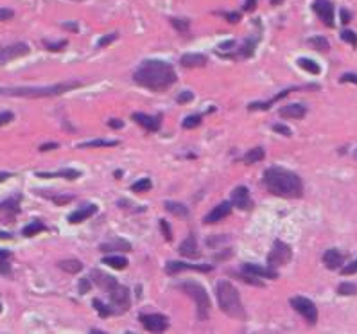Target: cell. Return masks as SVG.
<instances>
[{
	"instance_id": "1",
	"label": "cell",
	"mask_w": 357,
	"mask_h": 334,
	"mask_svg": "<svg viewBox=\"0 0 357 334\" xmlns=\"http://www.w3.org/2000/svg\"><path fill=\"white\" fill-rule=\"evenodd\" d=\"M178 76L171 63L162 60H144L133 72V81L151 92H164L176 83Z\"/></svg>"
},
{
	"instance_id": "2",
	"label": "cell",
	"mask_w": 357,
	"mask_h": 334,
	"mask_svg": "<svg viewBox=\"0 0 357 334\" xmlns=\"http://www.w3.org/2000/svg\"><path fill=\"white\" fill-rule=\"evenodd\" d=\"M264 183L273 196L287 198H302L304 194V183L296 173L284 169V167H270L264 173Z\"/></svg>"
},
{
	"instance_id": "3",
	"label": "cell",
	"mask_w": 357,
	"mask_h": 334,
	"mask_svg": "<svg viewBox=\"0 0 357 334\" xmlns=\"http://www.w3.org/2000/svg\"><path fill=\"white\" fill-rule=\"evenodd\" d=\"M81 85H83L81 81H63V83L49 85V87H0V95L27 99L56 97V95L67 94L74 88H79Z\"/></svg>"
},
{
	"instance_id": "4",
	"label": "cell",
	"mask_w": 357,
	"mask_h": 334,
	"mask_svg": "<svg viewBox=\"0 0 357 334\" xmlns=\"http://www.w3.org/2000/svg\"><path fill=\"white\" fill-rule=\"evenodd\" d=\"M216 296H217V302H219V308L223 313H226L228 316L237 318V320L246 318V313H244L239 291H237V288L232 282H228V281L217 282Z\"/></svg>"
},
{
	"instance_id": "5",
	"label": "cell",
	"mask_w": 357,
	"mask_h": 334,
	"mask_svg": "<svg viewBox=\"0 0 357 334\" xmlns=\"http://www.w3.org/2000/svg\"><path fill=\"white\" fill-rule=\"evenodd\" d=\"M178 289H182L183 293L194 298L196 305H198V318L199 320H206L210 315V298H209V293L206 289L203 288L199 282H194V281H187V282H182V284L176 286Z\"/></svg>"
},
{
	"instance_id": "6",
	"label": "cell",
	"mask_w": 357,
	"mask_h": 334,
	"mask_svg": "<svg viewBox=\"0 0 357 334\" xmlns=\"http://www.w3.org/2000/svg\"><path fill=\"white\" fill-rule=\"evenodd\" d=\"M289 302H291L294 311H298L304 316L309 325H316V322H318V308H316L312 300L305 298V296H293Z\"/></svg>"
},
{
	"instance_id": "7",
	"label": "cell",
	"mask_w": 357,
	"mask_h": 334,
	"mask_svg": "<svg viewBox=\"0 0 357 334\" xmlns=\"http://www.w3.org/2000/svg\"><path fill=\"white\" fill-rule=\"evenodd\" d=\"M293 259V252H291V246L285 244L284 241L277 239L273 243V250L267 255V266L270 268H277V266H285L289 261Z\"/></svg>"
},
{
	"instance_id": "8",
	"label": "cell",
	"mask_w": 357,
	"mask_h": 334,
	"mask_svg": "<svg viewBox=\"0 0 357 334\" xmlns=\"http://www.w3.org/2000/svg\"><path fill=\"white\" fill-rule=\"evenodd\" d=\"M312 9L327 27H334V4L331 0H314Z\"/></svg>"
},
{
	"instance_id": "9",
	"label": "cell",
	"mask_w": 357,
	"mask_h": 334,
	"mask_svg": "<svg viewBox=\"0 0 357 334\" xmlns=\"http://www.w3.org/2000/svg\"><path fill=\"white\" fill-rule=\"evenodd\" d=\"M29 45L27 43H15V45L9 47H0V67L13 60H18L22 56H27L29 54Z\"/></svg>"
},
{
	"instance_id": "10",
	"label": "cell",
	"mask_w": 357,
	"mask_h": 334,
	"mask_svg": "<svg viewBox=\"0 0 357 334\" xmlns=\"http://www.w3.org/2000/svg\"><path fill=\"white\" fill-rule=\"evenodd\" d=\"M187 270L209 273L214 268L209 264H189V262H180V261H169L167 264H165V273L167 275H176V273H180V271H187Z\"/></svg>"
},
{
	"instance_id": "11",
	"label": "cell",
	"mask_w": 357,
	"mask_h": 334,
	"mask_svg": "<svg viewBox=\"0 0 357 334\" xmlns=\"http://www.w3.org/2000/svg\"><path fill=\"white\" fill-rule=\"evenodd\" d=\"M111 305L115 308L113 313H126L129 309V289L126 286L118 284L113 291L110 293Z\"/></svg>"
},
{
	"instance_id": "12",
	"label": "cell",
	"mask_w": 357,
	"mask_h": 334,
	"mask_svg": "<svg viewBox=\"0 0 357 334\" xmlns=\"http://www.w3.org/2000/svg\"><path fill=\"white\" fill-rule=\"evenodd\" d=\"M140 322L144 329L151 330V332H162L169 327V320L164 315H140Z\"/></svg>"
},
{
	"instance_id": "13",
	"label": "cell",
	"mask_w": 357,
	"mask_h": 334,
	"mask_svg": "<svg viewBox=\"0 0 357 334\" xmlns=\"http://www.w3.org/2000/svg\"><path fill=\"white\" fill-rule=\"evenodd\" d=\"M20 196L16 198H11L8 202H2L0 203V221H4V223H11L20 212Z\"/></svg>"
},
{
	"instance_id": "14",
	"label": "cell",
	"mask_w": 357,
	"mask_h": 334,
	"mask_svg": "<svg viewBox=\"0 0 357 334\" xmlns=\"http://www.w3.org/2000/svg\"><path fill=\"white\" fill-rule=\"evenodd\" d=\"M133 121L137 124H140L145 131H158L160 126H162V115H145L142 112H137V114L131 115Z\"/></svg>"
},
{
	"instance_id": "15",
	"label": "cell",
	"mask_w": 357,
	"mask_h": 334,
	"mask_svg": "<svg viewBox=\"0 0 357 334\" xmlns=\"http://www.w3.org/2000/svg\"><path fill=\"white\" fill-rule=\"evenodd\" d=\"M90 279L95 282V284L99 286L103 291H106V293H111L118 286L117 279L111 277V275H108V273H104V271H101V270H94V271H92Z\"/></svg>"
},
{
	"instance_id": "16",
	"label": "cell",
	"mask_w": 357,
	"mask_h": 334,
	"mask_svg": "<svg viewBox=\"0 0 357 334\" xmlns=\"http://www.w3.org/2000/svg\"><path fill=\"white\" fill-rule=\"evenodd\" d=\"M232 203L241 210H251V207H253L250 192L244 185H239L232 190Z\"/></svg>"
},
{
	"instance_id": "17",
	"label": "cell",
	"mask_w": 357,
	"mask_h": 334,
	"mask_svg": "<svg viewBox=\"0 0 357 334\" xmlns=\"http://www.w3.org/2000/svg\"><path fill=\"white\" fill-rule=\"evenodd\" d=\"M230 212H232V203H230V202H223V203H219L217 207H214L212 212L206 214L205 223L206 225H212V223H217V221H223L226 216H230Z\"/></svg>"
},
{
	"instance_id": "18",
	"label": "cell",
	"mask_w": 357,
	"mask_h": 334,
	"mask_svg": "<svg viewBox=\"0 0 357 334\" xmlns=\"http://www.w3.org/2000/svg\"><path fill=\"white\" fill-rule=\"evenodd\" d=\"M305 114H307V108L300 103H293V104H287V106H282L278 110V115L282 119H304Z\"/></svg>"
},
{
	"instance_id": "19",
	"label": "cell",
	"mask_w": 357,
	"mask_h": 334,
	"mask_svg": "<svg viewBox=\"0 0 357 334\" xmlns=\"http://www.w3.org/2000/svg\"><path fill=\"white\" fill-rule=\"evenodd\" d=\"M95 212H97V205H95V203H88V205H83V207H79L77 210H74V212L69 216V221H70L72 225L83 223L84 219L92 217Z\"/></svg>"
},
{
	"instance_id": "20",
	"label": "cell",
	"mask_w": 357,
	"mask_h": 334,
	"mask_svg": "<svg viewBox=\"0 0 357 334\" xmlns=\"http://www.w3.org/2000/svg\"><path fill=\"white\" fill-rule=\"evenodd\" d=\"M180 63H182V67H185V69H201V67H205V65L209 63V60H206V56H203V54L190 52V54H183Z\"/></svg>"
},
{
	"instance_id": "21",
	"label": "cell",
	"mask_w": 357,
	"mask_h": 334,
	"mask_svg": "<svg viewBox=\"0 0 357 334\" xmlns=\"http://www.w3.org/2000/svg\"><path fill=\"white\" fill-rule=\"evenodd\" d=\"M243 271L244 273L255 275V277H262V279H278V273L273 268H270V266H267V268H262V266H258V264H244Z\"/></svg>"
},
{
	"instance_id": "22",
	"label": "cell",
	"mask_w": 357,
	"mask_h": 334,
	"mask_svg": "<svg viewBox=\"0 0 357 334\" xmlns=\"http://www.w3.org/2000/svg\"><path fill=\"white\" fill-rule=\"evenodd\" d=\"M178 252L182 255H185V257H189V259H198L199 257L198 243H196V237H194V234H190V236L187 237V239L183 241L182 244H180Z\"/></svg>"
},
{
	"instance_id": "23",
	"label": "cell",
	"mask_w": 357,
	"mask_h": 334,
	"mask_svg": "<svg viewBox=\"0 0 357 334\" xmlns=\"http://www.w3.org/2000/svg\"><path fill=\"white\" fill-rule=\"evenodd\" d=\"M323 262H325V266H327L329 270H338L339 266L343 264V255L339 254V250L331 248V250H327L323 254Z\"/></svg>"
},
{
	"instance_id": "24",
	"label": "cell",
	"mask_w": 357,
	"mask_h": 334,
	"mask_svg": "<svg viewBox=\"0 0 357 334\" xmlns=\"http://www.w3.org/2000/svg\"><path fill=\"white\" fill-rule=\"evenodd\" d=\"M36 176L38 178H67V180H77L81 176L79 171H76V169H60V171L56 173H36Z\"/></svg>"
},
{
	"instance_id": "25",
	"label": "cell",
	"mask_w": 357,
	"mask_h": 334,
	"mask_svg": "<svg viewBox=\"0 0 357 334\" xmlns=\"http://www.w3.org/2000/svg\"><path fill=\"white\" fill-rule=\"evenodd\" d=\"M101 252L108 254V252H131V244L126 239H115V241H108V243H103L99 246Z\"/></svg>"
},
{
	"instance_id": "26",
	"label": "cell",
	"mask_w": 357,
	"mask_h": 334,
	"mask_svg": "<svg viewBox=\"0 0 357 334\" xmlns=\"http://www.w3.org/2000/svg\"><path fill=\"white\" fill-rule=\"evenodd\" d=\"M103 264H108L115 270H126L128 268V259L122 257V255H108V257L103 259Z\"/></svg>"
},
{
	"instance_id": "27",
	"label": "cell",
	"mask_w": 357,
	"mask_h": 334,
	"mask_svg": "<svg viewBox=\"0 0 357 334\" xmlns=\"http://www.w3.org/2000/svg\"><path fill=\"white\" fill-rule=\"evenodd\" d=\"M289 92H293V88H287V90H284V92H282V94L275 95V97L271 99V101H267V103H250V106H248V110H250V112H255V110H270L271 104L277 103L278 99L285 97V95H287Z\"/></svg>"
},
{
	"instance_id": "28",
	"label": "cell",
	"mask_w": 357,
	"mask_h": 334,
	"mask_svg": "<svg viewBox=\"0 0 357 334\" xmlns=\"http://www.w3.org/2000/svg\"><path fill=\"white\" fill-rule=\"evenodd\" d=\"M60 268L63 271H67V273L76 275V273H79V271L83 270V262L76 261V259H67V261H61L60 262Z\"/></svg>"
},
{
	"instance_id": "29",
	"label": "cell",
	"mask_w": 357,
	"mask_h": 334,
	"mask_svg": "<svg viewBox=\"0 0 357 334\" xmlns=\"http://www.w3.org/2000/svg\"><path fill=\"white\" fill-rule=\"evenodd\" d=\"M118 146V141H103V138H95V141H88V142H81L77 148L84 149V148H115Z\"/></svg>"
},
{
	"instance_id": "30",
	"label": "cell",
	"mask_w": 357,
	"mask_h": 334,
	"mask_svg": "<svg viewBox=\"0 0 357 334\" xmlns=\"http://www.w3.org/2000/svg\"><path fill=\"white\" fill-rule=\"evenodd\" d=\"M45 230H47L45 225H43L40 219H35V221H31L27 227H23L22 234L25 237H33V236H36V234H40V232H45Z\"/></svg>"
},
{
	"instance_id": "31",
	"label": "cell",
	"mask_w": 357,
	"mask_h": 334,
	"mask_svg": "<svg viewBox=\"0 0 357 334\" xmlns=\"http://www.w3.org/2000/svg\"><path fill=\"white\" fill-rule=\"evenodd\" d=\"M165 210H169L171 214H174V216L178 217H187L189 216V209H187L183 203H178V202H165L164 203Z\"/></svg>"
},
{
	"instance_id": "32",
	"label": "cell",
	"mask_w": 357,
	"mask_h": 334,
	"mask_svg": "<svg viewBox=\"0 0 357 334\" xmlns=\"http://www.w3.org/2000/svg\"><path fill=\"white\" fill-rule=\"evenodd\" d=\"M264 158V149L262 148H253L243 156V162L244 163H257Z\"/></svg>"
},
{
	"instance_id": "33",
	"label": "cell",
	"mask_w": 357,
	"mask_h": 334,
	"mask_svg": "<svg viewBox=\"0 0 357 334\" xmlns=\"http://www.w3.org/2000/svg\"><path fill=\"white\" fill-rule=\"evenodd\" d=\"M309 43H311L316 50H319V52H329V50H331V43H329L327 38H323V36H314V38L309 40Z\"/></svg>"
},
{
	"instance_id": "34",
	"label": "cell",
	"mask_w": 357,
	"mask_h": 334,
	"mask_svg": "<svg viewBox=\"0 0 357 334\" xmlns=\"http://www.w3.org/2000/svg\"><path fill=\"white\" fill-rule=\"evenodd\" d=\"M298 65H300L304 70H307V72H311V74H319V72H321L319 65L316 63V61L309 60V58H300V60H298Z\"/></svg>"
},
{
	"instance_id": "35",
	"label": "cell",
	"mask_w": 357,
	"mask_h": 334,
	"mask_svg": "<svg viewBox=\"0 0 357 334\" xmlns=\"http://www.w3.org/2000/svg\"><path fill=\"white\" fill-rule=\"evenodd\" d=\"M255 45H257V38H246V42L243 43V47L239 49V54L243 58H250V56H253V52H255Z\"/></svg>"
},
{
	"instance_id": "36",
	"label": "cell",
	"mask_w": 357,
	"mask_h": 334,
	"mask_svg": "<svg viewBox=\"0 0 357 334\" xmlns=\"http://www.w3.org/2000/svg\"><path fill=\"white\" fill-rule=\"evenodd\" d=\"M338 293L343 296H348V295H357V284L353 282H341L338 288Z\"/></svg>"
},
{
	"instance_id": "37",
	"label": "cell",
	"mask_w": 357,
	"mask_h": 334,
	"mask_svg": "<svg viewBox=\"0 0 357 334\" xmlns=\"http://www.w3.org/2000/svg\"><path fill=\"white\" fill-rule=\"evenodd\" d=\"M151 187H153L151 180L142 178V180H138V182H135L133 185H131V190H135V192H145V190H149Z\"/></svg>"
},
{
	"instance_id": "38",
	"label": "cell",
	"mask_w": 357,
	"mask_h": 334,
	"mask_svg": "<svg viewBox=\"0 0 357 334\" xmlns=\"http://www.w3.org/2000/svg\"><path fill=\"white\" fill-rule=\"evenodd\" d=\"M92 304H94V308L97 309V313H99L101 318H106V316H110L111 313H113L111 309H108V305H104L99 298H94V302H92Z\"/></svg>"
},
{
	"instance_id": "39",
	"label": "cell",
	"mask_w": 357,
	"mask_h": 334,
	"mask_svg": "<svg viewBox=\"0 0 357 334\" xmlns=\"http://www.w3.org/2000/svg\"><path fill=\"white\" fill-rule=\"evenodd\" d=\"M171 23L176 31H180V33H187L190 25V22L187 18H171Z\"/></svg>"
},
{
	"instance_id": "40",
	"label": "cell",
	"mask_w": 357,
	"mask_h": 334,
	"mask_svg": "<svg viewBox=\"0 0 357 334\" xmlns=\"http://www.w3.org/2000/svg\"><path fill=\"white\" fill-rule=\"evenodd\" d=\"M199 124H201V115H189V117L183 121V128L185 129L198 128Z\"/></svg>"
},
{
	"instance_id": "41",
	"label": "cell",
	"mask_w": 357,
	"mask_h": 334,
	"mask_svg": "<svg viewBox=\"0 0 357 334\" xmlns=\"http://www.w3.org/2000/svg\"><path fill=\"white\" fill-rule=\"evenodd\" d=\"M341 40L343 42H346V43H350L352 47H357V35L353 33V31H343L341 33Z\"/></svg>"
},
{
	"instance_id": "42",
	"label": "cell",
	"mask_w": 357,
	"mask_h": 334,
	"mask_svg": "<svg viewBox=\"0 0 357 334\" xmlns=\"http://www.w3.org/2000/svg\"><path fill=\"white\" fill-rule=\"evenodd\" d=\"M43 45H45V47H47V50H52V52H57V50L65 49V47L69 45V42H67V40H61V42H57V43L43 42Z\"/></svg>"
},
{
	"instance_id": "43",
	"label": "cell",
	"mask_w": 357,
	"mask_h": 334,
	"mask_svg": "<svg viewBox=\"0 0 357 334\" xmlns=\"http://www.w3.org/2000/svg\"><path fill=\"white\" fill-rule=\"evenodd\" d=\"M160 228H162V234H164L165 241L172 239V232H171V225L167 223L165 219H160Z\"/></svg>"
},
{
	"instance_id": "44",
	"label": "cell",
	"mask_w": 357,
	"mask_h": 334,
	"mask_svg": "<svg viewBox=\"0 0 357 334\" xmlns=\"http://www.w3.org/2000/svg\"><path fill=\"white\" fill-rule=\"evenodd\" d=\"M194 99V94L192 92H189V90H185V92H182V94L176 97V101H178L180 104H185V103H190Z\"/></svg>"
},
{
	"instance_id": "45",
	"label": "cell",
	"mask_w": 357,
	"mask_h": 334,
	"mask_svg": "<svg viewBox=\"0 0 357 334\" xmlns=\"http://www.w3.org/2000/svg\"><path fill=\"white\" fill-rule=\"evenodd\" d=\"M90 286H92V279L90 277H84L79 281V293L81 295H84V293L90 291Z\"/></svg>"
},
{
	"instance_id": "46",
	"label": "cell",
	"mask_w": 357,
	"mask_h": 334,
	"mask_svg": "<svg viewBox=\"0 0 357 334\" xmlns=\"http://www.w3.org/2000/svg\"><path fill=\"white\" fill-rule=\"evenodd\" d=\"M273 131L280 133V135H284V137H291V135H293V131H291V129H289L285 124H275L273 126Z\"/></svg>"
},
{
	"instance_id": "47",
	"label": "cell",
	"mask_w": 357,
	"mask_h": 334,
	"mask_svg": "<svg viewBox=\"0 0 357 334\" xmlns=\"http://www.w3.org/2000/svg\"><path fill=\"white\" fill-rule=\"evenodd\" d=\"M15 16L13 9H6V8H0V22H8Z\"/></svg>"
},
{
	"instance_id": "48",
	"label": "cell",
	"mask_w": 357,
	"mask_h": 334,
	"mask_svg": "<svg viewBox=\"0 0 357 334\" xmlns=\"http://www.w3.org/2000/svg\"><path fill=\"white\" fill-rule=\"evenodd\" d=\"M13 119H15V115H13L11 112H2V114H0V126L9 124Z\"/></svg>"
},
{
	"instance_id": "49",
	"label": "cell",
	"mask_w": 357,
	"mask_h": 334,
	"mask_svg": "<svg viewBox=\"0 0 357 334\" xmlns=\"http://www.w3.org/2000/svg\"><path fill=\"white\" fill-rule=\"evenodd\" d=\"M115 40H117V33H111V35H108V36H103V38L99 40V47L110 45V43L115 42Z\"/></svg>"
},
{
	"instance_id": "50",
	"label": "cell",
	"mask_w": 357,
	"mask_h": 334,
	"mask_svg": "<svg viewBox=\"0 0 357 334\" xmlns=\"http://www.w3.org/2000/svg\"><path fill=\"white\" fill-rule=\"evenodd\" d=\"M50 200H52L56 205H65V203L72 202V196H50Z\"/></svg>"
},
{
	"instance_id": "51",
	"label": "cell",
	"mask_w": 357,
	"mask_h": 334,
	"mask_svg": "<svg viewBox=\"0 0 357 334\" xmlns=\"http://www.w3.org/2000/svg\"><path fill=\"white\" fill-rule=\"evenodd\" d=\"M353 273H357V261H353L352 264L345 266L341 270V275H353Z\"/></svg>"
},
{
	"instance_id": "52",
	"label": "cell",
	"mask_w": 357,
	"mask_h": 334,
	"mask_svg": "<svg viewBox=\"0 0 357 334\" xmlns=\"http://www.w3.org/2000/svg\"><path fill=\"white\" fill-rule=\"evenodd\" d=\"M224 18L228 20L230 23H237L241 20V13L237 11H232V13H224Z\"/></svg>"
},
{
	"instance_id": "53",
	"label": "cell",
	"mask_w": 357,
	"mask_h": 334,
	"mask_svg": "<svg viewBox=\"0 0 357 334\" xmlns=\"http://www.w3.org/2000/svg\"><path fill=\"white\" fill-rule=\"evenodd\" d=\"M339 81L341 83H355L357 85V74H343L341 77H339Z\"/></svg>"
},
{
	"instance_id": "54",
	"label": "cell",
	"mask_w": 357,
	"mask_h": 334,
	"mask_svg": "<svg viewBox=\"0 0 357 334\" xmlns=\"http://www.w3.org/2000/svg\"><path fill=\"white\" fill-rule=\"evenodd\" d=\"M60 148V144H57V142H47V144H42L40 146V151H52V149H57Z\"/></svg>"
},
{
	"instance_id": "55",
	"label": "cell",
	"mask_w": 357,
	"mask_h": 334,
	"mask_svg": "<svg viewBox=\"0 0 357 334\" xmlns=\"http://www.w3.org/2000/svg\"><path fill=\"white\" fill-rule=\"evenodd\" d=\"M339 15H341V22L343 23H350V20H352V13H350L348 9H341Z\"/></svg>"
},
{
	"instance_id": "56",
	"label": "cell",
	"mask_w": 357,
	"mask_h": 334,
	"mask_svg": "<svg viewBox=\"0 0 357 334\" xmlns=\"http://www.w3.org/2000/svg\"><path fill=\"white\" fill-rule=\"evenodd\" d=\"M108 126L113 129H121V128H124V122L118 121V119H111V121H108Z\"/></svg>"
},
{
	"instance_id": "57",
	"label": "cell",
	"mask_w": 357,
	"mask_h": 334,
	"mask_svg": "<svg viewBox=\"0 0 357 334\" xmlns=\"http://www.w3.org/2000/svg\"><path fill=\"white\" fill-rule=\"evenodd\" d=\"M255 8H257V0H246L244 2V9L246 11H253Z\"/></svg>"
},
{
	"instance_id": "58",
	"label": "cell",
	"mask_w": 357,
	"mask_h": 334,
	"mask_svg": "<svg viewBox=\"0 0 357 334\" xmlns=\"http://www.w3.org/2000/svg\"><path fill=\"white\" fill-rule=\"evenodd\" d=\"M9 257H11V252H9V250H2V248H0V262L8 261Z\"/></svg>"
},
{
	"instance_id": "59",
	"label": "cell",
	"mask_w": 357,
	"mask_h": 334,
	"mask_svg": "<svg viewBox=\"0 0 357 334\" xmlns=\"http://www.w3.org/2000/svg\"><path fill=\"white\" fill-rule=\"evenodd\" d=\"M63 27H65V29H69V31H74V33L79 31V25H77V23H72V22H65Z\"/></svg>"
},
{
	"instance_id": "60",
	"label": "cell",
	"mask_w": 357,
	"mask_h": 334,
	"mask_svg": "<svg viewBox=\"0 0 357 334\" xmlns=\"http://www.w3.org/2000/svg\"><path fill=\"white\" fill-rule=\"evenodd\" d=\"M0 273H2V275H8V273H9V264H8V261L0 262Z\"/></svg>"
},
{
	"instance_id": "61",
	"label": "cell",
	"mask_w": 357,
	"mask_h": 334,
	"mask_svg": "<svg viewBox=\"0 0 357 334\" xmlns=\"http://www.w3.org/2000/svg\"><path fill=\"white\" fill-rule=\"evenodd\" d=\"M0 239H13V236L8 232H0Z\"/></svg>"
},
{
	"instance_id": "62",
	"label": "cell",
	"mask_w": 357,
	"mask_h": 334,
	"mask_svg": "<svg viewBox=\"0 0 357 334\" xmlns=\"http://www.w3.org/2000/svg\"><path fill=\"white\" fill-rule=\"evenodd\" d=\"M6 178H11V175L9 173H0V182H4Z\"/></svg>"
},
{
	"instance_id": "63",
	"label": "cell",
	"mask_w": 357,
	"mask_h": 334,
	"mask_svg": "<svg viewBox=\"0 0 357 334\" xmlns=\"http://www.w3.org/2000/svg\"><path fill=\"white\" fill-rule=\"evenodd\" d=\"M0 313H2V304H0Z\"/></svg>"
},
{
	"instance_id": "64",
	"label": "cell",
	"mask_w": 357,
	"mask_h": 334,
	"mask_svg": "<svg viewBox=\"0 0 357 334\" xmlns=\"http://www.w3.org/2000/svg\"><path fill=\"white\" fill-rule=\"evenodd\" d=\"M355 158H357V151H355Z\"/></svg>"
}]
</instances>
